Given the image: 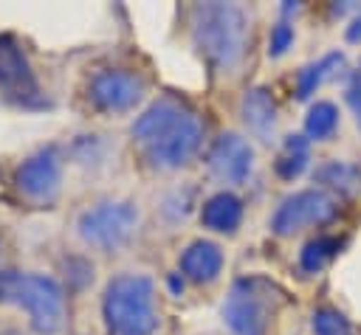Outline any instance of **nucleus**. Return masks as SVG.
Instances as JSON below:
<instances>
[{
    "label": "nucleus",
    "instance_id": "obj_1",
    "mask_svg": "<svg viewBox=\"0 0 361 335\" xmlns=\"http://www.w3.org/2000/svg\"><path fill=\"white\" fill-rule=\"evenodd\" d=\"M133 138L155 169H178L200 149L203 124L186 101L164 96L135 118Z\"/></svg>",
    "mask_w": 361,
    "mask_h": 335
},
{
    "label": "nucleus",
    "instance_id": "obj_2",
    "mask_svg": "<svg viewBox=\"0 0 361 335\" xmlns=\"http://www.w3.org/2000/svg\"><path fill=\"white\" fill-rule=\"evenodd\" d=\"M192 39L217 70H234L248 45V17L234 3H200L192 8Z\"/></svg>",
    "mask_w": 361,
    "mask_h": 335
},
{
    "label": "nucleus",
    "instance_id": "obj_3",
    "mask_svg": "<svg viewBox=\"0 0 361 335\" xmlns=\"http://www.w3.org/2000/svg\"><path fill=\"white\" fill-rule=\"evenodd\" d=\"M102 315L110 335H152L158 329L155 284L141 273H121L104 287Z\"/></svg>",
    "mask_w": 361,
    "mask_h": 335
},
{
    "label": "nucleus",
    "instance_id": "obj_4",
    "mask_svg": "<svg viewBox=\"0 0 361 335\" xmlns=\"http://www.w3.org/2000/svg\"><path fill=\"white\" fill-rule=\"evenodd\" d=\"M0 301L23 307L39 335H54L65 324V293L45 273H0Z\"/></svg>",
    "mask_w": 361,
    "mask_h": 335
},
{
    "label": "nucleus",
    "instance_id": "obj_5",
    "mask_svg": "<svg viewBox=\"0 0 361 335\" xmlns=\"http://www.w3.org/2000/svg\"><path fill=\"white\" fill-rule=\"evenodd\" d=\"M285 301V293L262 276L237 279L223 301V318L234 335H265L271 315Z\"/></svg>",
    "mask_w": 361,
    "mask_h": 335
},
{
    "label": "nucleus",
    "instance_id": "obj_6",
    "mask_svg": "<svg viewBox=\"0 0 361 335\" xmlns=\"http://www.w3.org/2000/svg\"><path fill=\"white\" fill-rule=\"evenodd\" d=\"M0 96L23 110H42L48 99L37 82V73L14 34H0Z\"/></svg>",
    "mask_w": 361,
    "mask_h": 335
},
{
    "label": "nucleus",
    "instance_id": "obj_7",
    "mask_svg": "<svg viewBox=\"0 0 361 335\" xmlns=\"http://www.w3.org/2000/svg\"><path fill=\"white\" fill-rule=\"evenodd\" d=\"M138 225V208L127 200H102L79 214V236L102 251L124 245Z\"/></svg>",
    "mask_w": 361,
    "mask_h": 335
},
{
    "label": "nucleus",
    "instance_id": "obj_8",
    "mask_svg": "<svg viewBox=\"0 0 361 335\" xmlns=\"http://www.w3.org/2000/svg\"><path fill=\"white\" fill-rule=\"evenodd\" d=\"M14 186L17 191L37 206H51L59 197L62 189V158L56 146H42L31 152L17 169H14Z\"/></svg>",
    "mask_w": 361,
    "mask_h": 335
},
{
    "label": "nucleus",
    "instance_id": "obj_9",
    "mask_svg": "<svg viewBox=\"0 0 361 335\" xmlns=\"http://www.w3.org/2000/svg\"><path fill=\"white\" fill-rule=\"evenodd\" d=\"M336 217V200L322 191V189H302V191H293L288 194L274 217H271V228L276 236H293L296 231L302 228H310V225H324Z\"/></svg>",
    "mask_w": 361,
    "mask_h": 335
},
{
    "label": "nucleus",
    "instance_id": "obj_10",
    "mask_svg": "<svg viewBox=\"0 0 361 335\" xmlns=\"http://www.w3.org/2000/svg\"><path fill=\"white\" fill-rule=\"evenodd\" d=\"M144 93V76L127 68H102L87 82V101L99 113H124L135 107Z\"/></svg>",
    "mask_w": 361,
    "mask_h": 335
},
{
    "label": "nucleus",
    "instance_id": "obj_11",
    "mask_svg": "<svg viewBox=\"0 0 361 335\" xmlns=\"http://www.w3.org/2000/svg\"><path fill=\"white\" fill-rule=\"evenodd\" d=\"M209 169L223 183H243L254 169V149L237 132H223L209 149Z\"/></svg>",
    "mask_w": 361,
    "mask_h": 335
},
{
    "label": "nucleus",
    "instance_id": "obj_12",
    "mask_svg": "<svg viewBox=\"0 0 361 335\" xmlns=\"http://www.w3.org/2000/svg\"><path fill=\"white\" fill-rule=\"evenodd\" d=\"M240 113H243V121H245V127L254 138H259V141L274 138V132H276V104H274V99L265 87H251L243 96Z\"/></svg>",
    "mask_w": 361,
    "mask_h": 335
},
{
    "label": "nucleus",
    "instance_id": "obj_13",
    "mask_svg": "<svg viewBox=\"0 0 361 335\" xmlns=\"http://www.w3.org/2000/svg\"><path fill=\"white\" fill-rule=\"evenodd\" d=\"M220 270H223V251L214 242L197 239L180 253V273L189 282H197V284L214 282Z\"/></svg>",
    "mask_w": 361,
    "mask_h": 335
},
{
    "label": "nucleus",
    "instance_id": "obj_14",
    "mask_svg": "<svg viewBox=\"0 0 361 335\" xmlns=\"http://www.w3.org/2000/svg\"><path fill=\"white\" fill-rule=\"evenodd\" d=\"M200 222L217 234H234L243 222V200L231 191L212 194L200 208Z\"/></svg>",
    "mask_w": 361,
    "mask_h": 335
},
{
    "label": "nucleus",
    "instance_id": "obj_15",
    "mask_svg": "<svg viewBox=\"0 0 361 335\" xmlns=\"http://www.w3.org/2000/svg\"><path fill=\"white\" fill-rule=\"evenodd\" d=\"M316 180L338 197H355L361 191V169L350 160H324L316 169Z\"/></svg>",
    "mask_w": 361,
    "mask_h": 335
},
{
    "label": "nucleus",
    "instance_id": "obj_16",
    "mask_svg": "<svg viewBox=\"0 0 361 335\" xmlns=\"http://www.w3.org/2000/svg\"><path fill=\"white\" fill-rule=\"evenodd\" d=\"M310 163V144L305 135H288L279 146V155H276V175L282 180H296Z\"/></svg>",
    "mask_w": 361,
    "mask_h": 335
},
{
    "label": "nucleus",
    "instance_id": "obj_17",
    "mask_svg": "<svg viewBox=\"0 0 361 335\" xmlns=\"http://www.w3.org/2000/svg\"><path fill=\"white\" fill-rule=\"evenodd\" d=\"M341 65H344V53H338V51L324 53L322 59L305 65V68L296 73V96H299V99H310V96L322 87V82L330 79Z\"/></svg>",
    "mask_w": 361,
    "mask_h": 335
},
{
    "label": "nucleus",
    "instance_id": "obj_18",
    "mask_svg": "<svg viewBox=\"0 0 361 335\" xmlns=\"http://www.w3.org/2000/svg\"><path fill=\"white\" fill-rule=\"evenodd\" d=\"M338 124V110L333 101H316L310 110H307V118H305V132H307V141H324L333 135Z\"/></svg>",
    "mask_w": 361,
    "mask_h": 335
},
{
    "label": "nucleus",
    "instance_id": "obj_19",
    "mask_svg": "<svg viewBox=\"0 0 361 335\" xmlns=\"http://www.w3.org/2000/svg\"><path fill=\"white\" fill-rule=\"evenodd\" d=\"M338 248H341V242H338L336 236H316V239H310V242L302 248V253H299L302 270H305V273L322 270V267L338 253Z\"/></svg>",
    "mask_w": 361,
    "mask_h": 335
},
{
    "label": "nucleus",
    "instance_id": "obj_20",
    "mask_svg": "<svg viewBox=\"0 0 361 335\" xmlns=\"http://www.w3.org/2000/svg\"><path fill=\"white\" fill-rule=\"evenodd\" d=\"M313 332L316 335H350V321L338 310L322 307L313 312Z\"/></svg>",
    "mask_w": 361,
    "mask_h": 335
},
{
    "label": "nucleus",
    "instance_id": "obj_21",
    "mask_svg": "<svg viewBox=\"0 0 361 335\" xmlns=\"http://www.w3.org/2000/svg\"><path fill=\"white\" fill-rule=\"evenodd\" d=\"M290 42H293V28H290L285 20H279V23L271 28V37H268V53H271V56H282V53L290 48Z\"/></svg>",
    "mask_w": 361,
    "mask_h": 335
},
{
    "label": "nucleus",
    "instance_id": "obj_22",
    "mask_svg": "<svg viewBox=\"0 0 361 335\" xmlns=\"http://www.w3.org/2000/svg\"><path fill=\"white\" fill-rule=\"evenodd\" d=\"M347 104H350V110H353V115H355V121L361 127V70L347 84Z\"/></svg>",
    "mask_w": 361,
    "mask_h": 335
},
{
    "label": "nucleus",
    "instance_id": "obj_23",
    "mask_svg": "<svg viewBox=\"0 0 361 335\" xmlns=\"http://www.w3.org/2000/svg\"><path fill=\"white\" fill-rule=\"evenodd\" d=\"M347 37L350 39H361V17L353 23V28H347Z\"/></svg>",
    "mask_w": 361,
    "mask_h": 335
},
{
    "label": "nucleus",
    "instance_id": "obj_24",
    "mask_svg": "<svg viewBox=\"0 0 361 335\" xmlns=\"http://www.w3.org/2000/svg\"><path fill=\"white\" fill-rule=\"evenodd\" d=\"M3 335H20V332H3Z\"/></svg>",
    "mask_w": 361,
    "mask_h": 335
}]
</instances>
